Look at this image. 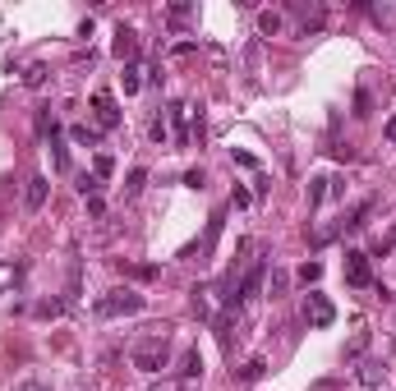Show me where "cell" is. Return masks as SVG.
Here are the masks:
<instances>
[{
    "label": "cell",
    "instance_id": "obj_23",
    "mask_svg": "<svg viewBox=\"0 0 396 391\" xmlns=\"http://www.w3.org/2000/svg\"><path fill=\"white\" fill-rule=\"evenodd\" d=\"M221 221H226V212H217V216H212V226H208V235H203V254H212L217 235H221Z\"/></svg>",
    "mask_w": 396,
    "mask_h": 391
},
{
    "label": "cell",
    "instance_id": "obj_3",
    "mask_svg": "<svg viewBox=\"0 0 396 391\" xmlns=\"http://www.w3.org/2000/svg\"><path fill=\"white\" fill-rule=\"evenodd\" d=\"M263 271H267V258H254V267L244 271V276H240V286H235V290L226 295V304H230V309H240V304H249L254 295H258V286H263Z\"/></svg>",
    "mask_w": 396,
    "mask_h": 391
},
{
    "label": "cell",
    "instance_id": "obj_29",
    "mask_svg": "<svg viewBox=\"0 0 396 391\" xmlns=\"http://www.w3.org/2000/svg\"><path fill=\"white\" fill-rule=\"evenodd\" d=\"M249 203H254V198H249V189H235V194H230V208H249Z\"/></svg>",
    "mask_w": 396,
    "mask_h": 391
},
{
    "label": "cell",
    "instance_id": "obj_9",
    "mask_svg": "<svg viewBox=\"0 0 396 391\" xmlns=\"http://www.w3.org/2000/svg\"><path fill=\"white\" fill-rule=\"evenodd\" d=\"M368 19L378 28H396V0H382V5H368Z\"/></svg>",
    "mask_w": 396,
    "mask_h": 391
},
{
    "label": "cell",
    "instance_id": "obj_24",
    "mask_svg": "<svg viewBox=\"0 0 396 391\" xmlns=\"http://www.w3.org/2000/svg\"><path fill=\"white\" fill-rule=\"evenodd\" d=\"M148 134H153V143H170V124L162 120V115H157V120L148 124Z\"/></svg>",
    "mask_w": 396,
    "mask_h": 391
},
{
    "label": "cell",
    "instance_id": "obj_8",
    "mask_svg": "<svg viewBox=\"0 0 396 391\" xmlns=\"http://www.w3.org/2000/svg\"><path fill=\"white\" fill-rule=\"evenodd\" d=\"M111 51H116V60H129V65H134V60H138V32L120 23V28H116V46H111Z\"/></svg>",
    "mask_w": 396,
    "mask_h": 391
},
{
    "label": "cell",
    "instance_id": "obj_31",
    "mask_svg": "<svg viewBox=\"0 0 396 391\" xmlns=\"http://www.w3.org/2000/svg\"><path fill=\"white\" fill-rule=\"evenodd\" d=\"M19 391H51V387H42V382H23Z\"/></svg>",
    "mask_w": 396,
    "mask_h": 391
},
{
    "label": "cell",
    "instance_id": "obj_25",
    "mask_svg": "<svg viewBox=\"0 0 396 391\" xmlns=\"http://www.w3.org/2000/svg\"><path fill=\"white\" fill-rule=\"evenodd\" d=\"M65 313V300H42L37 304V317H60Z\"/></svg>",
    "mask_w": 396,
    "mask_h": 391
},
{
    "label": "cell",
    "instance_id": "obj_10",
    "mask_svg": "<svg viewBox=\"0 0 396 391\" xmlns=\"http://www.w3.org/2000/svg\"><path fill=\"white\" fill-rule=\"evenodd\" d=\"M69 138H74L78 148H97V143H102V129H97V124H74Z\"/></svg>",
    "mask_w": 396,
    "mask_h": 391
},
{
    "label": "cell",
    "instance_id": "obj_13",
    "mask_svg": "<svg viewBox=\"0 0 396 391\" xmlns=\"http://www.w3.org/2000/svg\"><path fill=\"white\" fill-rule=\"evenodd\" d=\"M327 194H332V175H314L309 180V208H318Z\"/></svg>",
    "mask_w": 396,
    "mask_h": 391
},
{
    "label": "cell",
    "instance_id": "obj_1",
    "mask_svg": "<svg viewBox=\"0 0 396 391\" xmlns=\"http://www.w3.org/2000/svg\"><path fill=\"white\" fill-rule=\"evenodd\" d=\"M134 368L138 373H162L166 368V359H170V341H166V331H153V336H143L134 350Z\"/></svg>",
    "mask_w": 396,
    "mask_h": 391
},
{
    "label": "cell",
    "instance_id": "obj_11",
    "mask_svg": "<svg viewBox=\"0 0 396 391\" xmlns=\"http://www.w3.org/2000/svg\"><path fill=\"white\" fill-rule=\"evenodd\" d=\"M111 175H116V157H111V152H97V157H92V180L102 184V180H111Z\"/></svg>",
    "mask_w": 396,
    "mask_h": 391
},
{
    "label": "cell",
    "instance_id": "obj_17",
    "mask_svg": "<svg viewBox=\"0 0 396 391\" xmlns=\"http://www.w3.org/2000/svg\"><path fill=\"white\" fill-rule=\"evenodd\" d=\"M143 184H148V170H143V166H134V170H129V180H124V194L138 198V194H143Z\"/></svg>",
    "mask_w": 396,
    "mask_h": 391
},
{
    "label": "cell",
    "instance_id": "obj_2",
    "mask_svg": "<svg viewBox=\"0 0 396 391\" xmlns=\"http://www.w3.org/2000/svg\"><path fill=\"white\" fill-rule=\"evenodd\" d=\"M143 295H138V290H111V295H102V300H97V313L102 317H134V313H143Z\"/></svg>",
    "mask_w": 396,
    "mask_h": 391
},
{
    "label": "cell",
    "instance_id": "obj_20",
    "mask_svg": "<svg viewBox=\"0 0 396 391\" xmlns=\"http://www.w3.org/2000/svg\"><path fill=\"white\" fill-rule=\"evenodd\" d=\"M368 212H373V203H368V198H364V203H360V208H355L351 216L341 221V226H346V230H360V226H364V221H368Z\"/></svg>",
    "mask_w": 396,
    "mask_h": 391
},
{
    "label": "cell",
    "instance_id": "obj_27",
    "mask_svg": "<svg viewBox=\"0 0 396 391\" xmlns=\"http://www.w3.org/2000/svg\"><path fill=\"white\" fill-rule=\"evenodd\" d=\"M368 111H373V97L360 88V92H355V115H368Z\"/></svg>",
    "mask_w": 396,
    "mask_h": 391
},
{
    "label": "cell",
    "instance_id": "obj_12",
    "mask_svg": "<svg viewBox=\"0 0 396 391\" xmlns=\"http://www.w3.org/2000/svg\"><path fill=\"white\" fill-rule=\"evenodd\" d=\"M281 28H286V19L276 14V10H258V32L263 37H276Z\"/></svg>",
    "mask_w": 396,
    "mask_h": 391
},
{
    "label": "cell",
    "instance_id": "obj_28",
    "mask_svg": "<svg viewBox=\"0 0 396 391\" xmlns=\"http://www.w3.org/2000/svg\"><path fill=\"white\" fill-rule=\"evenodd\" d=\"M189 10H194V5H184V0H180V5H170V23H184Z\"/></svg>",
    "mask_w": 396,
    "mask_h": 391
},
{
    "label": "cell",
    "instance_id": "obj_7",
    "mask_svg": "<svg viewBox=\"0 0 396 391\" xmlns=\"http://www.w3.org/2000/svg\"><path fill=\"white\" fill-rule=\"evenodd\" d=\"M46 194H51V180H46V175H32L28 189H23V212H42Z\"/></svg>",
    "mask_w": 396,
    "mask_h": 391
},
{
    "label": "cell",
    "instance_id": "obj_5",
    "mask_svg": "<svg viewBox=\"0 0 396 391\" xmlns=\"http://www.w3.org/2000/svg\"><path fill=\"white\" fill-rule=\"evenodd\" d=\"M346 281H351L355 290H368V286H373V267H368V254H360V249H351V254H346Z\"/></svg>",
    "mask_w": 396,
    "mask_h": 391
},
{
    "label": "cell",
    "instance_id": "obj_15",
    "mask_svg": "<svg viewBox=\"0 0 396 391\" xmlns=\"http://www.w3.org/2000/svg\"><path fill=\"white\" fill-rule=\"evenodd\" d=\"M120 271H129L134 281H157V276H162V267H153V262H124Z\"/></svg>",
    "mask_w": 396,
    "mask_h": 391
},
{
    "label": "cell",
    "instance_id": "obj_26",
    "mask_svg": "<svg viewBox=\"0 0 396 391\" xmlns=\"http://www.w3.org/2000/svg\"><path fill=\"white\" fill-rule=\"evenodd\" d=\"M318 276H322V262H305V267H300V281H305V286H314Z\"/></svg>",
    "mask_w": 396,
    "mask_h": 391
},
{
    "label": "cell",
    "instance_id": "obj_22",
    "mask_svg": "<svg viewBox=\"0 0 396 391\" xmlns=\"http://www.w3.org/2000/svg\"><path fill=\"white\" fill-rule=\"evenodd\" d=\"M263 373H267V359H258V355H254V359H249V364L240 368V377H244V382H258Z\"/></svg>",
    "mask_w": 396,
    "mask_h": 391
},
{
    "label": "cell",
    "instance_id": "obj_21",
    "mask_svg": "<svg viewBox=\"0 0 396 391\" xmlns=\"http://www.w3.org/2000/svg\"><path fill=\"white\" fill-rule=\"evenodd\" d=\"M382 377H387L382 364H364V368H360V382H364V387H382Z\"/></svg>",
    "mask_w": 396,
    "mask_h": 391
},
{
    "label": "cell",
    "instance_id": "obj_4",
    "mask_svg": "<svg viewBox=\"0 0 396 391\" xmlns=\"http://www.w3.org/2000/svg\"><path fill=\"white\" fill-rule=\"evenodd\" d=\"M92 115H97V129H120V106H116V97H111L107 88L92 92Z\"/></svg>",
    "mask_w": 396,
    "mask_h": 391
},
{
    "label": "cell",
    "instance_id": "obj_30",
    "mask_svg": "<svg viewBox=\"0 0 396 391\" xmlns=\"http://www.w3.org/2000/svg\"><path fill=\"white\" fill-rule=\"evenodd\" d=\"M382 134H387V143H396V115H392L387 124H382Z\"/></svg>",
    "mask_w": 396,
    "mask_h": 391
},
{
    "label": "cell",
    "instance_id": "obj_18",
    "mask_svg": "<svg viewBox=\"0 0 396 391\" xmlns=\"http://www.w3.org/2000/svg\"><path fill=\"white\" fill-rule=\"evenodd\" d=\"M46 74H51V69H46L42 60H32L28 69H23V83H28V88H42V83H46Z\"/></svg>",
    "mask_w": 396,
    "mask_h": 391
},
{
    "label": "cell",
    "instance_id": "obj_14",
    "mask_svg": "<svg viewBox=\"0 0 396 391\" xmlns=\"http://www.w3.org/2000/svg\"><path fill=\"white\" fill-rule=\"evenodd\" d=\"M175 373L184 377V382H194L198 373H203V359H198V350H184V359H180V368Z\"/></svg>",
    "mask_w": 396,
    "mask_h": 391
},
{
    "label": "cell",
    "instance_id": "obj_16",
    "mask_svg": "<svg viewBox=\"0 0 396 391\" xmlns=\"http://www.w3.org/2000/svg\"><path fill=\"white\" fill-rule=\"evenodd\" d=\"M120 83H124V97H134V92L143 88V69H138V65H124V74H120Z\"/></svg>",
    "mask_w": 396,
    "mask_h": 391
},
{
    "label": "cell",
    "instance_id": "obj_19",
    "mask_svg": "<svg viewBox=\"0 0 396 391\" xmlns=\"http://www.w3.org/2000/svg\"><path fill=\"white\" fill-rule=\"evenodd\" d=\"M51 157H56V170H69V148L60 134H51Z\"/></svg>",
    "mask_w": 396,
    "mask_h": 391
},
{
    "label": "cell",
    "instance_id": "obj_6",
    "mask_svg": "<svg viewBox=\"0 0 396 391\" xmlns=\"http://www.w3.org/2000/svg\"><path fill=\"white\" fill-rule=\"evenodd\" d=\"M305 317H309V327H332L336 309H332L327 295H305Z\"/></svg>",
    "mask_w": 396,
    "mask_h": 391
}]
</instances>
